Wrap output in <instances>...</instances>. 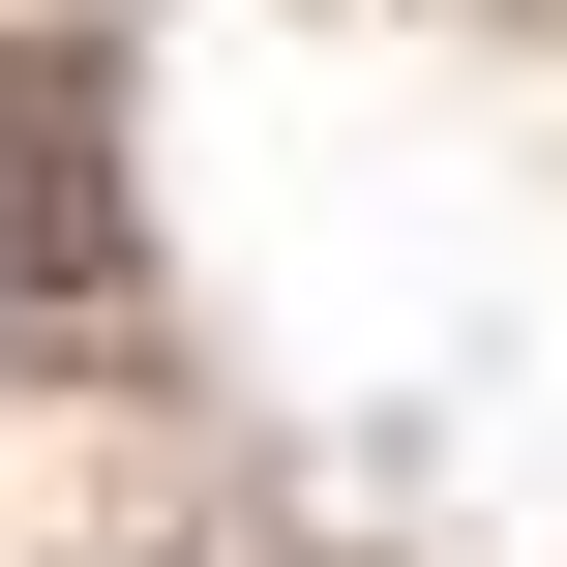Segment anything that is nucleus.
Wrapping results in <instances>:
<instances>
[{
    "instance_id": "1",
    "label": "nucleus",
    "mask_w": 567,
    "mask_h": 567,
    "mask_svg": "<svg viewBox=\"0 0 567 567\" xmlns=\"http://www.w3.org/2000/svg\"><path fill=\"white\" fill-rule=\"evenodd\" d=\"M60 299V150H30V90H0V329Z\"/></svg>"
}]
</instances>
